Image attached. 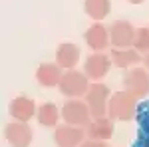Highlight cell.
<instances>
[{"label": "cell", "mask_w": 149, "mask_h": 147, "mask_svg": "<svg viewBox=\"0 0 149 147\" xmlns=\"http://www.w3.org/2000/svg\"><path fill=\"white\" fill-rule=\"evenodd\" d=\"M123 86L127 91L135 93L139 100L149 93V74L145 68H131L123 76Z\"/></svg>", "instance_id": "obj_7"}, {"label": "cell", "mask_w": 149, "mask_h": 147, "mask_svg": "<svg viewBox=\"0 0 149 147\" xmlns=\"http://www.w3.org/2000/svg\"><path fill=\"white\" fill-rule=\"evenodd\" d=\"M84 10L93 20H103L111 12V0H86Z\"/></svg>", "instance_id": "obj_16"}, {"label": "cell", "mask_w": 149, "mask_h": 147, "mask_svg": "<svg viewBox=\"0 0 149 147\" xmlns=\"http://www.w3.org/2000/svg\"><path fill=\"white\" fill-rule=\"evenodd\" d=\"M62 117L70 125L88 127L90 119H92V113H90V107H88L86 102H80L78 98H70L68 102L64 103V107H62Z\"/></svg>", "instance_id": "obj_2"}, {"label": "cell", "mask_w": 149, "mask_h": 147, "mask_svg": "<svg viewBox=\"0 0 149 147\" xmlns=\"http://www.w3.org/2000/svg\"><path fill=\"white\" fill-rule=\"evenodd\" d=\"M107 98H109V90L107 86L103 84H92L90 90L86 93V103L90 107V113H92L93 119H100V117H105L107 113Z\"/></svg>", "instance_id": "obj_3"}, {"label": "cell", "mask_w": 149, "mask_h": 147, "mask_svg": "<svg viewBox=\"0 0 149 147\" xmlns=\"http://www.w3.org/2000/svg\"><path fill=\"white\" fill-rule=\"evenodd\" d=\"M80 62V48L76 44H60L56 50V64L60 68H66V70H72L76 64Z\"/></svg>", "instance_id": "obj_14"}, {"label": "cell", "mask_w": 149, "mask_h": 147, "mask_svg": "<svg viewBox=\"0 0 149 147\" xmlns=\"http://www.w3.org/2000/svg\"><path fill=\"white\" fill-rule=\"evenodd\" d=\"M135 40V28L127 20H115L109 28V42L117 50H127L133 46Z\"/></svg>", "instance_id": "obj_5"}, {"label": "cell", "mask_w": 149, "mask_h": 147, "mask_svg": "<svg viewBox=\"0 0 149 147\" xmlns=\"http://www.w3.org/2000/svg\"><path fill=\"white\" fill-rule=\"evenodd\" d=\"M84 137H88L84 127H76L70 123L58 125L54 131V141L58 147H80L84 143Z\"/></svg>", "instance_id": "obj_6"}, {"label": "cell", "mask_w": 149, "mask_h": 147, "mask_svg": "<svg viewBox=\"0 0 149 147\" xmlns=\"http://www.w3.org/2000/svg\"><path fill=\"white\" fill-rule=\"evenodd\" d=\"M111 58H107L105 54L97 52V54H90L86 64H84V74L88 76L90 79H102L103 76H107V72L111 68Z\"/></svg>", "instance_id": "obj_9"}, {"label": "cell", "mask_w": 149, "mask_h": 147, "mask_svg": "<svg viewBox=\"0 0 149 147\" xmlns=\"http://www.w3.org/2000/svg\"><path fill=\"white\" fill-rule=\"evenodd\" d=\"M10 113H12V117H14L16 121H30L32 115L38 113V111H36L34 100L24 98V95H18V98H14L12 103H10Z\"/></svg>", "instance_id": "obj_12"}, {"label": "cell", "mask_w": 149, "mask_h": 147, "mask_svg": "<svg viewBox=\"0 0 149 147\" xmlns=\"http://www.w3.org/2000/svg\"><path fill=\"white\" fill-rule=\"evenodd\" d=\"M64 78L62 74V68L58 64H42L40 68L36 70V79L40 86L44 88H54V86H60V82Z\"/></svg>", "instance_id": "obj_13"}, {"label": "cell", "mask_w": 149, "mask_h": 147, "mask_svg": "<svg viewBox=\"0 0 149 147\" xmlns=\"http://www.w3.org/2000/svg\"><path fill=\"white\" fill-rule=\"evenodd\" d=\"M90 90V78L86 74H80L76 70H70L64 74L60 82V91L68 98H81Z\"/></svg>", "instance_id": "obj_4"}, {"label": "cell", "mask_w": 149, "mask_h": 147, "mask_svg": "<svg viewBox=\"0 0 149 147\" xmlns=\"http://www.w3.org/2000/svg\"><path fill=\"white\" fill-rule=\"evenodd\" d=\"M84 40L95 52H102V50L107 48V44H111L109 42V32H107V28L103 24H93V26H90L86 30V34H84Z\"/></svg>", "instance_id": "obj_10"}, {"label": "cell", "mask_w": 149, "mask_h": 147, "mask_svg": "<svg viewBox=\"0 0 149 147\" xmlns=\"http://www.w3.org/2000/svg\"><path fill=\"white\" fill-rule=\"evenodd\" d=\"M86 135L90 139H97V141H107L113 135V121L111 117H100L88 123L86 127Z\"/></svg>", "instance_id": "obj_11"}, {"label": "cell", "mask_w": 149, "mask_h": 147, "mask_svg": "<svg viewBox=\"0 0 149 147\" xmlns=\"http://www.w3.org/2000/svg\"><path fill=\"white\" fill-rule=\"evenodd\" d=\"M109 58H111L113 66H117V68H129V66L139 64V60H143V58H139V52L135 48L133 50L131 48H127V50H117V48H113Z\"/></svg>", "instance_id": "obj_15"}, {"label": "cell", "mask_w": 149, "mask_h": 147, "mask_svg": "<svg viewBox=\"0 0 149 147\" xmlns=\"http://www.w3.org/2000/svg\"><path fill=\"white\" fill-rule=\"evenodd\" d=\"M80 147H107L105 141H97V139H88V141H84Z\"/></svg>", "instance_id": "obj_19"}, {"label": "cell", "mask_w": 149, "mask_h": 147, "mask_svg": "<svg viewBox=\"0 0 149 147\" xmlns=\"http://www.w3.org/2000/svg\"><path fill=\"white\" fill-rule=\"evenodd\" d=\"M133 48L137 50L139 54H147L149 52V28H137L135 30Z\"/></svg>", "instance_id": "obj_18"}, {"label": "cell", "mask_w": 149, "mask_h": 147, "mask_svg": "<svg viewBox=\"0 0 149 147\" xmlns=\"http://www.w3.org/2000/svg\"><path fill=\"white\" fill-rule=\"evenodd\" d=\"M36 115H38V121L44 127H56L60 111H58L56 103H44V105H40V109H38Z\"/></svg>", "instance_id": "obj_17"}, {"label": "cell", "mask_w": 149, "mask_h": 147, "mask_svg": "<svg viewBox=\"0 0 149 147\" xmlns=\"http://www.w3.org/2000/svg\"><path fill=\"white\" fill-rule=\"evenodd\" d=\"M127 2H131V4H141L143 0H127Z\"/></svg>", "instance_id": "obj_21"}, {"label": "cell", "mask_w": 149, "mask_h": 147, "mask_svg": "<svg viewBox=\"0 0 149 147\" xmlns=\"http://www.w3.org/2000/svg\"><path fill=\"white\" fill-rule=\"evenodd\" d=\"M137 95L131 91H117L109 98L107 103V117L111 119H119V121H129L135 115V105H137Z\"/></svg>", "instance_id": "obj_1"}, {"label": "cell", "mask_w": 149, "mask_h": 147, "mask_svg": "<svg viewBox=\"0 0 149 147\" xmlns=\"http://www.w3.org/2000/svg\"><path fill=\"white\" fill-rule=\"evenodd\" d=\"M143 66H145V70H149V52L143 56Z\"/></svg>", "instance_id": "obj_20"}, {"label": "cell", "mask_w": 149, "mask_h": 147, "mask_svg": "<svg viewBox=\"0 0 149 147\" xmlns=\"http://www.w3.org/2000/svg\"><path fill=\"white\" fill-rule=\"evenodd\" d=\"M4 137L14 147H28L32 143V129L26 121H12L4 127Z\"/></svg>", "instance_id": "obj_8"}]
</instances>
